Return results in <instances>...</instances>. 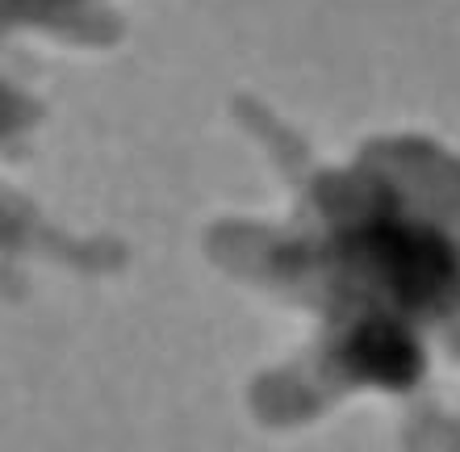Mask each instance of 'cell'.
<instances>
[{
	"label": "cell",
	"instance_id": "cell-2",
	"mask_svg": "<svg viewBox=\"0 0 460 452\" xmlns=\"http://www.w3.org/2000/svg\"><path fill=\"white\" fill-rule=\"evenodd\" d=\"M348 360L364 377L398 381V386L411 381L414 368H419V356H414L411 340L398 327H389V323H368V327L356 331L348 343Z\"/></svg>",
	"mask_w": 460,
	"mask_h": 452
},
{
	"label": "cell",
	"instance_id": "cell-1",
	"mask_svg": "<svg viewBox=\"0 0 460 452\" xmlns=\"http://www.w3.org/2000/svg\"><path fill=\"white\" fill-rule=\"evenodd\" d=\"M364 252L373 256V264L385 272V281L398 289L406 302H427V297L444 294L456 281V264L452 252L444 247V239L419 226H368L360 235Z\"/></svg>",
	"mask_w": 460,
	"mask_h": 452
}]
</instances>
